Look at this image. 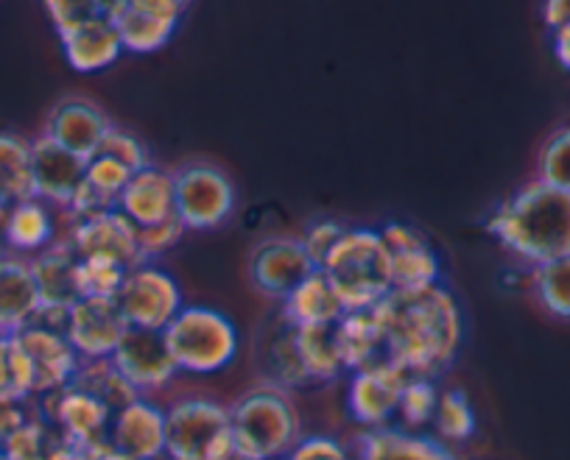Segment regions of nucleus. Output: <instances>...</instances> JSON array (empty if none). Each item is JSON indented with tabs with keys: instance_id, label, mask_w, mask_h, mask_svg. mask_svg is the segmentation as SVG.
I'll use <instances>...</instances> for the list:
<instances>
[{
	"instance_id": "f257e3e1",
	"label": "nucleus",
	"mask_w": 570,
	"mask_h": 460,
	"mask_svg": "<svg viewBox=\"0 0 570 460\" xmlns=\"http://www.w3.org/2000/svg\"><path fill=\"white\" fill-rule=\"evenodd\" d=\"M375 316L386 336V354L411 377L434 380L453 363L462 343V313L445 284L394 288Z\"/></svg>"
},
{
	"instance_id": "f03ea898",
	"label": "nucleus",
	"mask_w": 570,
	"mask_h": 460,
	"mask_svg": "<svg viewBox=\"0 0 570 460\" xmlns=\"http://www.w3.org/2000/svg\"><path fill=\"white\" fill-rule=\"evenodd\" d=\"M487 232L534 268L564 260L570 257V193L540 179L529 182L492 212Z\"/></svg>"
},
{
	"instance_id": "7ed1b4c3",
	"label": "nucleus",
	"mask_w": 570,
	"mask_h": 460,
	"mask_svg": "<svg viewBox=\"0 0 570 460\" xmlns=\"http://www.w3.org/2000/svg\"><path fill=\"white\" fill-rule=\"evenodd\" d=\"M320 271L336 290L347 313L375 310L394 290L392 262L381 229H347Z\"/></svg>"
},
{
	"instance_id": "20e7f679",
	"label": "nucleus",
	"mask_w": 570,
	"mask_h": 460,
	"mask_svg": "<svg viewBox=\"0 0 570 460\" xmlns=\"http://www.w3.org/2000/svg\"><path fill=\"white\" fill-rule=\"evenodd\" d=\"M229 432L252 458L272 460L297 447L299 416L277 386L255 388L229 410Z\"/></svg>"
},
{
	"instance_id": "39448f33",
	"label": "nucleus",
	"mask_w": 570,
	"mask_h": 460,
	"mask_svg": "<svg viewBox=\"0 0 570 460\" xmlns=\"http://www.w3.org/2000/svg\"><path fill=\"white\" fill-rule=\"evenodd\" d=\"M163 336L177 369L190 374H218L238 354V330L229 316L213 307H183Z\"/></svg>"
},
{
	"instance_id": "423d86ee",
	"label": "nucleus",
	"mask_w": 570,
	"mask_h": 460,
	"mask_svg": "<svg viewBox=\"0 0 570 460\" xmlns=\"http://www.w3.org/2000/svg\"><path fill=\"white\" fill-rule=\"evenodd\" d=\"M115 301H118L120 313L131 330L151 332H166V327L185 307L183 288H179L177 279L163 268L151 266V262H142L126 273L124 288Z\"/></svg>"
},
{
	"instance_id": "0eeeda50",
	"label": "nucleus",
	"mask_w": 570,
	"mask_h": 460,
	"mask_svg": "<svg viewBox=\"0 0 570 460\" xmlns=\"http://www.w3.org/2000/svg\"><path fill=\"white\" fill-rule=\"evenodd\" d=\"M229 436V410L213 399H179L166 413V452L171 460H210Z\"/></svg>"
},
{
	"instance_id": "6e6552de",
	"label": "nucleus",
	"mask_w": 570,
	"mask_h": 460,
	"mask_svg": "<svg viewBox=\"0 0 570 460\" xmlns=\"http://www.w3.org/2000/svg\"><path fill=\"white\" fill-rule=\"evenodd\" d=\"M177 216L188 229H218L235 210V188L213 166H185L174 173Z\"/></svg>"
},
{
	"instance_id": "1a4fd4ad",
	"label": "nucleus",
	"mask_w": 570,
	"mask_h": 460,
	"mask_svg": "<svg viewBox=\"0 0 570 460\" xmlns=\"http://www.w3.org/2000/svg\"><path fill=\"white\" fill-rule=\"evenodd\" d=\"M188 3L183 0H118L109 3V18L118 29L124 53H157L171 42Z\"/></svg>"
},
{
	"instance_id": "9d476101",
	"label": "nucleus",
	"mask_w": 570,
	"mask_h": 460,
	"mask_svg": "<svg viewBox=\"0 0 570 460\" xmlns=\"http://www.w3.org/2000/svg\"><path fill=\"white\" fill-rule=\"evenodd\" d=\"M35 273L37 290H40V319L35 324L53 327L65 332L70 307L81 299L79 290V257L73 254L68 243H53L35 260H29Z\"/></svg>"
},
{
	"instance_id": "9b49d317",
	"label": "nucleus",
	"mask_w": 570,
	"mask_h": 460,
	"mask_svg": "<svg viewBox=\"0 0 570 460\" xmlns=\"http://www.w3.org/2000/svg\"><path fill=\"white\" fill-rule=\"evenodd\" d=\"M68 246L79 260L115 262L126 271L146 262L140 254V246H137V227L118 210L87 218V221H76L70 229Z\"/></svg>"
},
{
	"instance_id": "f8f14e48",
	"label": "nucleus",
	"mask_w": 570,
	"mask_h": 460,
	"mask_svg": "<svg viewBox=\"0 0 570 460\" xmlns=\"http://www.w3.org/2000/svg\"><path fill=\"white\" fill-rule=\"evenodd\" d=\"M129 332L115 299H79L65 321V338L81 360H109Z\"/></svg>"
},
{
	"instance_id": "ddd939ff",
	"label": "nucleus",
	"mask_w": 570,
	"mask_h": 460,
	"mask_svg": "<svg viewBox=\"0 0 570 460\" xmlns=\"http://www.w3.org/2000/svg\"><path fill=\"white\" fill-rule=\"evenodd\" d=\"M314 271L316 266L297 238H266L252 249L249 277L255 288L272 299H285Z\"/></svg>"
},
{
	"instance_id": "4468645a",
	"label": "nucleus",
	"mask_w": 570,
	"mask_h": 460,
	"mask_svg": "<svg viewBox=\"0 0 570 460\" xmlns=\"http://www.w3.org/2000/svg\"><path fill=\"white\" fill-rule=\"evenodd\" d=\"M109 360L137 393L160 391L179 371L163 332L131 330V327Z\"/></svg>"
},
{
	"instance_id": "2eb2a0df",
	"label": "nucleus",
	"mask_w": 570,
	"mask_h": 460,
	"mask_svg": "<svg viewBox=\"0 0 570 460\" xmlns=\"http://www.w3.org/2000/svg\"><path fill=\"white\" fill-rule=\"evenodd\" d=\"M20 347L26 349L35 369V397H51L65 391L79 371L81 358L62 330L46 324H31L18 332Z\"/></svg>"
},
{
	"instance_id": "dca6fc26",
	"label": "nucleus",
	"mask_w": 570,
	"mask_h": 460,
	"mask_svg": "<svg viewBox=\"0 0 570 460\" xmlns=\"http://www.w3.org/2000/svg\"><path fill=\"white\" fill-rule=\"evenodd\" d=\"M411 380L409 371L400 369L397 363L386 360L372 369L355 371L353 382L347 388V410L361 427H377L386 424L394 413H397L400 393H403L405 382Z\"/></svg>"
},
{
	"instance_id": "f3484780",
	"label": "nucleus",
	"mask_w": 570,
	"mask_h": 460,
	"mask_svg": "<svg viewBox=\"0 0 570 460\" xmlns=\"http://www.w3.org/2000/svg\"><path fill=\"white\" fill-rule=\"evenodd\" d=\"M381 238L386 243L389 262H392L394 288L420 290L440 284V254L420 229L409 227V223H386L381 229Z\"/></svg>"
},
{
	"instance_id": "a211bd4d",
	"label": "nucleus",
	"mask_w": 570,
	"mask_h": 460,
	"mask_svg": "<svg viewBox=\"0 0 570 460\" xmlns=\"http://www.w3.org/2000/svg\"><path fill=\"white\" fill-rule=\"evenodd\" d=\"M112 129L107 112L85 98H65L51 109L46 123V137L76 153L79 160L90 162L101 148L104 134Z\"/></svg>"
},
{
	"instance_id": "6ab92c4d",
	"label": "nucleus",
	"mask_w": 570,
	"mask_h": 460,
	"mask_svg": "<svg viewBox=\"0 0 570 460\" xmlns=\"http://www.w3.org/2000/svg\"><path fill=\"white\" fill-rule=\"evenodd\" d=\"M31 173H35L37 199L46 204L70 207L76 190L85 182L87 162L42 134L40 140L31 142Z\"/></svg>"
},
{
	"instance_id": "aec40b11",
	"label": "nucleus",
	"mask_w": 570,
	"mask_h": 460,
	"mask_svg": "<svg viewBox=\"0 0 570 460\" xmlns=\"http://www.w3.org/2000/svg\"><path fill=\"white\" fill-rule=\"evenodd\" d=\"M42 399H46V404H51L46 416L57 427L65 443H90L98 438H107L115 413L92 393L68 386L65 391Z\"/></svg>"
},
{
	"instance_id": "412c9836",
	"label": "nucleus",
	"mask_w": 570,
	"mask_h": 460,
	"mask_svg": "<svg viewBox=\"0 0 570 460\" xmlns=\"http://www.w3.org/2000/svg\"><path fill=\"white\" fill-rule=\"evenodd\" d=\"M109 443L126 460H157L166 452V413L146 399H135L115 413Z\"/></svg>"
},
{
	"instance_id": "4be33fe9",
	"label": "nucleus",
	"mask_w": 570,
	"mask_h": 460,
	"mask_svg": "<svg viewBox=\"0 0 570 460\" xmlns=\"http://www.w3.org/2000/svg\"><path fill=\"white\" fill-rule=\"evenodd\" d=\"M118 212H124L137 229L155 227L177 212V196H174V173L163 168H142L131 173L129 184L118 199Z\"/></svg>"
},
{
	"instance_id": "5701e85b",
	"label": "nucleus",
	"mask_w": 570,
	"mask_h": 460,
	"mask_svg": "<svg viewBox=\"0 0 570 460\" xmlns=\"http://www.w3.org/2000/svg\"><path fill=\"white\" fill-rule=\"evenodd\" d=\"M40 290L29 260L0 254V330L18 336L40 319Z\"/></svg>"
},
{
	"instance_id": "b1692460",
	"label": "nucleus",
	"mask_w": 570,
	"mask_h": 460,
	"mask_svg": "<svg viewBox=\"0 0 570 460\" xmlns=\"http://www.w3.org/2000/svg\"><path fill=\"white\" fill-rule=\"evenodd\" d=\"M62 42L65 62L76 70V73H101V70L112 68L124 53V42H120L118 29H115L109 12L104 18L90 20V23L79 26L76 31L59 37Z\"/></svg>"
},
{
	"instance_id": "393cba45",
	"label": "nucleus",
	"mask_w": 570,
	"mask_h": 460,
	"mask_svg": "<svg viewBox=\"0 0 570 460\" xmlns=\"http://www.w3.org/2000/svg\"><path fill=\"white\" fill-rule=\"evenodd\" d=\"M336 343L342 352L344 371H364L377 363H386V336L377 321L375 310H355L344 313L336 327Z\"/></svg>"
},
{
	"instance_id": "a878e982",
	"label": "nucleus",
	"mask_w": 570,
	"mask_h": 460,
	"mask_svg": "<svg viewBox=\"0 0 570 460\" xmlns=\"http://www.w3.org/2000/svg\"><path fill=\"white\" fill-rule=\"evenodd\" d=\"M347 313L325 273L314 271L283 299V321L292 330L299 327H336Z\"/></svg>"
},
{
	"instance_id": "bb28decb",
	"label": "nucleus",
	"mask_w": 570,
	"mask_h": 460,
	"mask_svg": "<svg viewBox=\"0 0 570 460\" xmlns=\"http://www.w3.org/2000/svg\"><path fill=\"white\" fill-rule=\"evenodd\" d=\"M53 238H57V221L46 201L29 199L9 207L7 223L0 232V240L9 249L18 254H42L46 249H51Z\"/></svg>"
},
{
	"instance_id": "cd10ccee",
	"label": "nucleus",
	"mask_w": 570,
	"mask_h": 460,
	"mask_svg": "<svg viewBox=\"0 0 570 460\" xmlns=\"http://www.w3.org/2000/svg\"><path fill=\"white\" fill-rule=\"evenodd\" d=\"M358 460H453V454L434 438L377 427L361 438Z\"/></svg>"
},
{
	"instance_id": "c85d7f7f",
	"label": "nucleus",
	"mask_w": 570,
	"mask_h": 460,
	"mask_svg": "<svg viewBox=\"0 0 570 460\" xmlns=\"http://www.w3.org/2000/svg\"><path fill=\"white\" fill-rule=\"evenodd\" d=\"M0 193L9 204L37 199L31 173V142L12 131H0Z\"/></svg>"
},
{
	"instance_id": "c756f323",
	"label": "nucleus",
	"mask_w": 570,
	"mask_h": 460,
	"mask_svg": "<svg viewBox=\"0 0 570 460\" xmlns=\"http://www.w3.org/2000/svg\"><path fill=\"white\" fill-rule=\"evenodd\" d=\"M294 343L311 382H331L344 371L333 327H299L294 330Z\"/></svg>"
},
{
	"instance_id": "7c9ffc66",
	"label": "nucleus",
	"mask_w": 570,
	"mask_h": 460,
	"mask_svg": "<svg viewBox=\"0 0 570 460\" xmlns=\"http://www.w3.org/2000/svg\"><path fill=\"white\" fill-rule=\"evenodd\" d=\"M73 388L92 393L96 399H101L112 413L129 408L135 399H140V393L124 380L118 369L112 366V360H81L79 371H76Z\"/></svg>"
},
{
	"instance_id": "2f4dec72",
	"label": "nucleus",
	"mask_w": 570,
	"mask_h": 460,
	"mask_svg": "<svg viewBox=\"0 0 570 460\" xmlns=\"http://www.w3.org/2000/svg\"><path fill=\"white\" fill-rule=\"evenodd\" d=\"M35 397V369L20 347L18 336H7L0 341V399L26 402Z\"/></svg>"
},
{
	"instance_id": "473e14b6",
	"label": "nucleus",
	"mask_w": 570,
	"mask_h": 460,
	"mask_svg": "<svg viewBox=\"0 0 570 460\" xmlns=\"http://www.w3.org/2000/svg\"><path fill=\"white\" fill-rule=\"evenodd\" d=\"M534 293L540 304L557 319L570 321V257L534 268Z\"/></svg>"
},
{
	"instance_id": "72a5a7b5",
	"label": "nucleus",
	"mask_w": 570,
	"mask_h": 460,
	"mask_svg": "<svg viewBox=\"0 0 570 460\" xmlns=\"http://www.w3.org/2000/svg\"><path fill=\"white\" fill-rule=\"evenodd\" d=\"M440 397L434 380H425V377H411L405 382L403 393H400L397 413L400 421L411 430H420V427L431 424L436 416V408H440Z\"/></svg>"
},
{
	"instance_id": "f704fd0d",
	"label": "nucleus",
	"mask_w": 570,
	"mask_h": 460,
	"mask_svg": "<svg viewBox=\"0 0 570 460\" xmlns=\"http://www.w3.org/2000/svg\"><path fill=\"white\" fill-rule=\"evenodd\" d=\"M436 432L445 441H468L475 432V410L464 391H445L440 397V408L434 416Z\"/></svg>"
},
{
	"instance_id": "c9c22d12",
	"label": "nucleus",
	"mask_w": 570,
	"mask_h": 460,
	"mask_svg": "<svg viewBox=\"0 0 570 460\" xmlns=\"http://www.w3.org/2000/svg\"><path fill=\"white\" fill-rule=\"evenodd\" d=\"M268 369H272L274 382L277 388H303L308 386V374L303 369V360L297 354V343H294V330L285 324V332H279L274 338V343L268 347Z\"/></svg>"
},
{
	"instance_id": "e433bc0d",
	"label": "nucleus",
	"mask_w": 570,
	"mask_h": 460,
	"mask_svg": "<svg viewBox=\"0 0 570 460\" xmlns=\"http://www.w3.org/2000/svg\"><path fill=\"white\" fill-rule=\"evenodd\" d=\"M59 441H62V438H53L48 421L31 416V419L9 438L7 447L0 449V452L7 454L9 460H46L48 452H51Z\"/></svg>"
},
{
	"instance_id": "4c0bfd02",
	"label": "nucleus",
	"mask_w": 570,
	"mask_h": 460,
	"mask_svg": "<svg viewBox=\"0 0 570 460\" xmlns=\"http://www.w3.org/2000/svg\"><path fill=\"white\" fill-rule=\"evenodd\" d=\"M540 182L570 193V126L553 131L540 151Z\"/></svg>"
},
{
	"instance_id": "58836bf2",
	"label": "nucleus",
	"mask_w": 570,
	"mask_h": 460,
	"mask_svg": "<svg viewBox=\"0 0 570 460\" xmlns=\"http://www.w3.org/2000/svg\"><path fill=\"white\" fill-rule=\"evenodd\" d=\"M126 268L104 260H79L81 299H118L124 288Z\"/></svg>"
},
{
	"instance_id": "ea45409f",
	"label": "nucleus",
	"mask_w": 570,
	"mask_h": 460,
	"mask_svg": "<svg viewBox=\"0 0 570 460\" xmlns=\"http://www.w3.org/2000/svg\"><path fill=\"white\" fill-rule=\"evenodd\" d=\"M46 12L51 18L57 34H68L79 26L90 23V20L104 18L109 12V3H98V0H48Z\"/></svg>"
},
{
	"instance_id": "a19ab883",
	"label": "nucleus",
	"mask_w": 570,
	"mask_h": 460,
	"mask_svg": "<svg viewBox=\"0 0 570 460\" xmlns=\"http://www.w3.org/2000/svg\"><path fill=\"white\" fill-rule=\"evenodd\" d=\"M96 157H109V160H115V162H120L124 168H129L131 173H137V171H142V168L151 166L149 153H146V146H142L135 134L118 129V126H112V129L104 134L101 148H98Z\"/></svg>"
},
{
	"instance_id": "79ce46f5",
	"label": "nucleus",
	"mask_w": 570,
	"mask_h": 460,
	"mask_svg": "<svg viewBox=\"0 0 570 460\" xmlns=\"http://www.w3.org/2000/svg\"><path fill=\"white\" fill-rule=\"evenodd\" d=\"M185 232H188V227H185L177 212L171 218H166V221L155 223V227L137 229V246H140L142 260L149 262L151 257L166 254L168 249H174L185 238Z\"/></svg>"
},
{
	"instance_id": "37998d69",
	"label": "nucleus",
	"mask_w": 570,
	"mask_h": 460,
	"mask_svg": "<svg viewBox=\"0 0 570 460\" xmlns=\"http://www.w3.org/2000/svg\"><path fill=\"white\" fill-rule=\"evenodd\" d=\"M129 179H131L129 168L109 160V157H92V160L87 162L85 182L92 184V188H98L101 193L112 196V199H120V193H124V188L129 184Z\"/></svg>"
},
{
	"instance_id": "c03bdc74",
	"label": "nucleus",
	"mask_w": 570,
	"mask_h": 460,
	"mask_svg": "<svg viewBox=\"0 0 570 460\" xmlns=\"http://www.w3.org/2000/svg\"><path fill=\"white\" fill-rule=\"evenodd\" d=\"M344 232H347V229H344L338 221H331V218L311 223V227L305 229V234L299 240H303L305 251H308V257H311V262L316 266V271H320L322 262L331 257V251L336 249L338 240L344 238Z\"/></svg>"
},
{
	"instance_id": "a18cd8bd",
	"label": "nucleus",
	"mask_w": 570,
	"mask_h": 460,
	"mask_svg": "<svg viewBox=\"0 0 570 460\" xmlns=\"http://www.w3.org/2000/svg\"><path fill=\"white\" fill-rule=\"evenodd\" d=\"M288 460H347V454H344V449L338 447L333 438L316 436L297 443V447L292 449V458Z\"/></svg>"
},
{
	"instance_id": "49530a36",
	"label": "nucleus",
	"mask_w": 570,
	"mask_h": 460,
	"mask_svg": "<svg viewBox=\"0 0 570 460\" xmlns=\"http://www.w3.org/2000/svg\"><path fill=\"white\" fill-rule=\"evenodd\" d=\"M29 410L26 402H14V399H0V449L7 447L9 438L29 421Z\"/></svg>"
},
{
	"instance_id": "de8ad7c7",
	"label": "nucleus",
	"mask_w": 570,
	"mask_h": 460,
	"mask_svg": "<svg viewBox=\"0 0 570 460\" xmlns=\"http://www.w3.org/2000/svg\"><path fill=\"white\" fill-rule=\"evenodd\" d=\"M542 20L551 31L562 29V26L570 23V3L568 0H548L546 7H542Z\"/></svg>"
},
{
	"instance_id": "09e8293b",
	"label": "nucleus",
	"mask_w": 570,
	"mask_h": 460,
	"mask_svg": "<svg viewBox=\"0 0 570 460\" xmlns=\"http://www.w3.org/2000/svg\"><path fill=\"white\" fill-rule=\"evenodd\" d=\"M553 57L564 70H570V23L553 31Z\"/></svg>"
},
{
	"instance_id": "8fccbe9b",
	"label": "nucleus",
	"mask_w": 570,
	"mask_h": 460,
	"mask_svg": "<svg viewBox=\"0 0 570 460\" xmlns=\"http://www.w3.org/2000/svg\"><path fill=\"white\" fill-rule=\"evenodd\" d=\"M210 460H257V458H252L249 452H244V449L233 441V436H229L227 441H224L222 447L210 454Z\"/></svg>"
},
{
	"instance_id": "3c124183",
	"label": "nucleus",
	"mask_w": 570,
	"mask_h": 460,
	"mask_svg": "<svg viewBox=\"0 0 570 460\" xmlns=\"http://www.w3.org/2000/svg\"><path fill=\"white\" fill-rule=\"evenodd\" d=\"M46 460H76V454H73V449H70V443L59 441L57 447H53L51 452H48Z\"/></svg>"
},
{
	"instance_id": "603ef678",
	"label": "nucleus",
	"mask_w": 570,
	"mask_h": 460,
	"mask_svg": "<svg viewBox=\"0 0 570 460\" xmlns=\"http://www.w3.org/2000/svg\"><path fill=\"white\" fill-rule=\"evenodd\" d=\"M9 201L3 199V193H0V232H3V223H7V216H9Z\"/></svg>"
},
{
	"instance_id": "864d4df0",
	"label": "nucleus",
	"mask_w": 570,
	"mask_h": 460,
	"mask_svg": "<svg viewBox=\"0 0 570 460\" xmlns=\"http://www.w3.org/2000/svg\"><path fill=\"white\" fill-rule=\"evenodd\" d=\"M3 338H7V332H3V330H0V341H3Z\"/></svg>"
},
{
	"instance_id": "5fc2aeb1",
	"label": "nucleus",
	"mask_w": 570,
	"mask_h": 460,
	"mask_svg": "<svg viewBox=\"0 0 570 460\" xmlns=\"http://www.w3.org/2000/svg\"><path fill=\"white\" fill-rule=\"evenodd\" d=\"M0 460H9V458H7V454H3V452H0Z\"/></svg>"
}]
</instances>
